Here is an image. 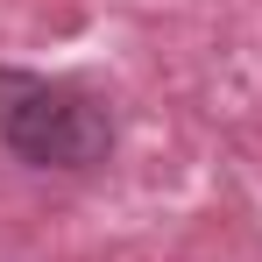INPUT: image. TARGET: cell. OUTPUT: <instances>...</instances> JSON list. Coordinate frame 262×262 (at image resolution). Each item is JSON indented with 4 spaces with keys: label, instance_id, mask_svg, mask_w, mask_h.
Returning <instances> with one entry per match:
<instances>
[{
    "label": "cell",
    "instance_id": "6da1fadb",
    "mask_svg": "<svg viewBox=\"0 0 262 262\" xmlns=\"http://www.w3.org/2000/svg\"><path fill=\"white\" fill-rule=\"evenodd\" d=\"M0 142H7L21 163L85 170V163H99V156L114 149V121H106V106H99L92 92L0 64Z\"/></svg>",
    "mask_w": 262,
    "mask_h": 262
}]
</instances>
